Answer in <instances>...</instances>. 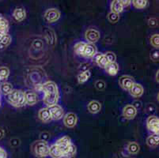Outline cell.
Instances as JSON below:
<instances>
[{
  "instance_id": "obj_1",
  "label": "cell",
  "mask_w": 159,
  "mask_h": 158,
  "mask_svg": "<svg viewBox=\"0 0 159 158\" xmlns=\"http://www.w3.org/2000/svg\"><path fill=\"white\" fill-rule=\"evenodd\" d=\"M40 86H41V90L44 93V104L48 107L57 104L59 98H60L57 85L54 82H47Z\"/></svg>"
},
{
  "instance_id": "obj_2",
  "label": "cell",
  "mask_w": 159,
  "mask_h": 158,
  "mask_svg": "<svg viewBox=\"0 0 159 158\" xmlns=\"http://www.w3.org/2000/svg\"><path fill=\"white\" fill-rule=\"evenodd\" d=\"M7 102L15 108H21L26 104L25 93L21 90L13 89L9 94L6 95Z\"/></svg>"
},
{
  "instance_id": "obj_3",
  "label": "cell",
  "mask_w": 159,
  "mask_h": 158,
  "mask_svg": "<svg viewBox=\"0 0 159 158\" xmlns=\"http://www.w3.org/2000/svg\"><path fill=\"white\" fill-rule=\"evenodd\" d=\"M32 153L37 157L42 158L48 156L49 146L45 140H38L33 143L31 146Z\"/></svg>"
},
{
  "instance_id": "obj_4",
  "label": "cell",
  "mask_w": 159,
  "mask_h": 158,
  "mask_svg": "<svg viewBox=\"0 0 159 158\" xmlns=\"http://www.w3.org/2000/svg\"><path fill=\"white\" fill-rule=\"evenodd\" d=\"M48 110L51 114L52 119L54 120H59L62 119L64 115V111H63V108L60 106L59 104H55L52 106L48 107Z\"/></svg>"
},
{
  "instance_id": "obj_5",
  "label": "cell",
  "mask_w": 159,
  "mask_h": 158,
  "mask_svg": "<svg viewBox=\"0 0 159 158\" xmlns=\"http://www.w3.org/2000/svg\"><path fill=\"white\" fill-rule=\"evenodd\" d=\"M147 128L149 130L154 132L155 134H158L159 132V120L155 115H150L147 120Z\"/></svg>"
},
{
  "instance_id": "obj_6",
  "label": "cell",
  "mask_w": 159,
  "mask_h": 158,
  "mask_svg": "<svg viewBox=\"0 0 159 158\" xmlns=\"http://www.w3.org/2000/svg\"><path fill=\"white\" fill-rule=\"evenodd\" d=\"M60 17V11H58L57 9H48V10H47L46 12L44 13V18H45V20L48 22H55V21H56L57 20H59Z\"/></svg>"
},
{
  "instance_id": "obj_7",
  "label": "cell",
  "mask_w": 159,
  "mask_h": 158,
  "mask_svg": "<svg viewBox=\"0 0 159 158\" xmlns=\"http://www.w3.org/2000/svg\"><path fill=\"white\" fill-rule=\"evenodd\" d=\"M119 83L120 85L122 87L123 89H125V90L129 91L135 82H134L133 78L131 77L128 76V75H124V76H122L120 78Z\"/></svg>"
},
{
  "instance_id": "obj_8",
  "label": "cell",
  "mask_w": 159,
  "mask_h": 158,
  "mask_svg": "<svg viewBox=\"0 0 159 158\" xmlns=\"http://www.w3.org/2000/svg\"><path fill=\"white\" fill-rule=\"evenodd\" d=\"M97 53V47L93 43H86L83 52H82V56L86 58H93Z\"/></svg>"
},
{
  "instance_id": "obj_9",
  "label": "cell",
  "mask_w": 159,
  "mask_h": 158,
  "mask_svg": "<svg viewBox=\"0 0 159 158\" xmlns=\"http://www.w3.org/2000/svg\"><path fill=\"white\" fill-rule=\"evenodd\" d=\"M78 117L77 115H75V113L70 112L67 113L64 116V120H63V123H64L65 126L67 127H74L76 124H77Z\"/></svg>"
},
{
  "instance_id": "obj_10",
  "label": "cell",
  "mask_w": 159,
  "mask_h": 158,
  "mask_svg": "<svg viewBox=\"0 0 159 158\" xmlns=\"http://www.w3.org/2000/svg\"><path fill=\"white\" fill-rule=\"evenodd\" d=\"M100 38V33L94 29H89L86 32V39L89 43H93L98 41Z\"/></svg>"
},
{
  "instance_id": "obj_11",
  "label": "cell",
  "mask_w": 159,
  "mask_h": 158,
  "mask_svg": "<svg viewBox=\"0 0 159 158\" xmlns=\"http://www.w3.org/2000/svg\"><path fill=\"white\" fill-rule=\"evenodd\" d=\"M48 155L52 158H63V152L60 146L56 144H53L49 146Z\"/></svg>"
},
{
  "instance_id": "obj_12",
  "label": "cell",
  "mask_w": 159,
  "mask_h": 158,
  "mask_svg": "<svg viewBox=\"0 0 159 158\" xmlns=\"http://www.w3.org/2000/svg\"><path fill=\"white\" fill-rule=\"evenodd\" d=\"M137 114V110L135 107L131 104H128L127 106L124 107L123 110V115L128 120H132L135 117Z\"/></svg>"
},
{
  "instance_id": "obj_13",
  "label": "cell",
  "mask_w": 159,
  "mask_h": 158,
  "mask_svg": "<svg viewBox=\"0 0 159 158\" xmlns=\"http://www.w3.org/2000/svg\"><path fill=\"white\" fill-rule=\"evenodd\" d=\"M93 62L97 63L100 67L105 68V66L109 63L108 59H107L105 54H100V53H96L93 57Z\"/></svg>"
},
{
  "instance_id": "obj_14",
  "label": "cell",
  "mask_w": 159,
  "mask_h": 158,
  "mask_svg": "<svg viewBox=\"0 0 159 158\" xmlns=\"http://www.w3.org/2000/svg\"><path fill=\"white\" fill-rule=\"evenodd\" d=\"M70 143H71V139H70V138L68 137V136H63V137L58 139L55 144L60 146L62 149V150H63V153H64V151L66 150V148L70 146Z\"/></svg>"
},
{
  "instance_id": "obj_15",
  "label": "cell",
  "mask_w": 159,
  "mask_h": 158,
  "mask_svg": "<svg viewBox=\"0 0 159 158\" xmlns=\"http://www.w3.org/2000/svg\"><path fill=\"white\" fill-rule=\"evenodd\" d=\"M25 93V101L26 104L29 105H34L37 102V94L33 91L27 90Z\"/></svg>"
},
{
  "instance_id": "obj_16",
  "label": "cell",
  "mask_w": 159,
  "mask_h": 158,
  "mask_svg": "<svg viewBox=\"0 0 159 158\" xmlns=\"http://www.w3.org/2000/svg\"><path fill=\"white\" fill-rule=\"evenodd\" d=\"M38 116L40 118V120H41L44 123H49L50 121L52 120L51 116V114H50V111H49L48 108H42L39 111Z\"/></svg>"
},
{
  "instance_id": "obj_17",
  "label": "cell",
  "mask_w": 159,
  "mask_h": 158,
  "mask_svg": "<svg viewBox=\"0 0 159 158\" xmlns=\"http://www.w3.org/2000/svg\"><path fill=\"white\" fill-rule=\"evenodd\" d=\"M130 93L134 97H139L143 93V87L140 84L134 83L131 89H130Z\"/></svg>"
},
{
  "instance_id": "obj_18",
  "label": "cell",
  "mask_w": 159,
  "mask_h": 158,
  "mask_svg": "<svg viewBox=\"0 0 159 158\" xmlns=\"http://www.w3.org/2000/svg\"><path fill=\"white\" fill-rule=\"evenodd\" d=\"M14 19L18 21H21L26 17V13L23 7H17L13 13Z\"/></svg>"
},
{
  "instance_id": "obj_19",
  "label": "cell",
  "mask_w": 159,
  "mask_h": 158,
  "mask_svg": "<svg viewBox=\"0 0 159 158\" xmlns=\"http://www.w3.org/2000/svg\"><path fill=\"white\" fill-rule=\"evenodd\" d=\"M76 153H77V148L73 143H70V146L66 148V150L63 153V157L64 158H74L76 156Z\"/></svg>"
},
{
  "instance_id": "obj_20",
  "label": "cell",
  "mask_w": 159,
  "mask_h": 158,
  "mask_svg": "<svg viewBox=\"0 0 159 158\" xmlns=\"http://www.w3.org/2000/svg\"><path fill=\"white\" fill-rule=\"evenodd\" d=\"M88 111L90 113H93V114H96V113L99 112L101 111V108H102V105L98 101H93L89 103L88 104Z\"/></svg>"
},
{
  "instance_id": "obj_21",
  "label": "cell",
  "mask_w": 159,
  "mask_h": 158,
  "mask_svg": "<svg viewBox=\"0 0 159 158\" xmlns=\"http://www.w3.org/2000/svg\"><path fill=\"white\" fill-rule=\"evenodd\" d=\"M105 69L108 74L112 75V76H114V75H116L117 73H118V70H119V66H118V64H117V63L115 62V63H108V64L105 66Z\"/></svg>"
},
{
  "instance_id": "obj_22",
  "label": "cell",
  "mask_w": 159,
  "mask_h": 158,
  "mask_svg": "<svg viewBox=\"0 0 159 158\" xmlns=\"http://www.w3.org/2000/svg\"><path fill=\"white\" fill-rule=\"evenodd\" d=\"M111 10H112V12L115 14H119L120 13L122 12L124 7L121 4L120 0H114L111 4Z\"/></svg>"
},
{
  "instance_id": "obj_23",
  "label": "cell",
  "mask_w": 159,
  "mask_h": 158,
  "mask_svg": "<svg viewBox=\"0 0 159 158\" xmlns=\"http://www.w3.org/2000/svg\"><path fill=\"white\" fill-rule=\"evenodd\" d=\"M159 138L158 134H152V135L149 136L147 139V144L150 147H156L158 146Z\"/></svg>"
},
{
  "instance_id": "obj_24",
  "label": "cell",
  "mask_w": 159,
  "mask_h": 158,
  "mask_svg": "<svg viewBox=\"0 0 159 158\" xmlns=\"http://www.w3.org/2000/svg\"><path fill=\"white\" fill-rule=\"evenodd\" d=\"M46 33V39L48 40V43L51 45L54 46L56 44V35H55L54 32L51 29H47L45 31Z\"/></svg>"
},
{
  "instance_id": "obj_25",
  "label": "cell",
  "mask_w": 159,
  "mask_h": 158,
  "mask_svg": "<svg viewBox=\"0 0 159 158\" xmlns=\"http://www.w3.org/2000/svg\"><path fill=\"white\" fill-rule=\"evenodd\" d=\"M9 30V23L5 17L0 16V32L1 33H7Z\"/></svg>"
},
{
  "instance_id": "obj_26",
  "label": "cell",
  "mask_w": 159,
  "mask_h": 158,
  "mask_svg": "<svg viewBox=\"0 0 159 158\" xmlns=\"http://www.w3.org/2000/svg\"><path fill=\"white\" fill-rule=\"evenodd\" d=\"M13 90V86L9 82H3L0 85V92L3 93L4 95L9 94Z\"/></svg>"
},
{
  "instance_id": "obj_27",
  "label": "cell",
  "mask_w": 159,
  "mask_h": 158,
  "mask_svg": "<svg viewBox=\"0 0 159 158\" xmlns=\"http://www.w3.org/2000/svg\"><path fill=\"white\" fill-rule=\"evenodd\" d=\"M10 74L9 69L6 66L0 67V82H3L7 79Z\"/></svg>"
},
{
  "instance_id": "obj_28",
  "label": "cell",
  "mask_w": 159,
  "mask_h": 158,
  "mask_svg": "<svg viewBox=\"0 0 159 158\" xmlns=\"http://www.w3.org/2000/svg\"><path fill=\"white\" fill-rule=\"evenodd\" d=\"M89 77H90V72L89 70H86L78 75V81L79 83H84L89 79Z\"/></svg>"
},
{
  "instance_id": "obj_29",
  "label": "cell",
  "mask_w": 159,
  "mask_h": 158,
  "mask_svg": "<svg viewBox=\"0 0 159 158\" xmlns=\"http://www.w3.org/2000/svg\"><path fill=\"white\" fill-rule=\"evenodd\" d=\"M128 150L130 153L135 154L139 151V146L136 142H130L128 146Z\"/></svg>"
},
{
  "instance_id": "obj_30",
  "label": "cell",
  "mask_w": 159,
  "mask_h": 158,
  "mask_svg": "<svg viewBox=\"0 0 159 158\" xmlns=\"http://www.w3.org/2000/svg\"><path fill=\"white\" fill-rule=\"evenodd\" d=\"M132 3L135 8L143 9L147 7L148 2L147 0H134V1H132Z\"/></svg>"
},
{
  "instance_id": "obj_31",
  "label": "cell",
  "mask_w": 159,
  "mask_h": 158,
  "mask_svg": "<svg viewBox=\"0 0 159 158\" xmlns=\"http://www.w3.org/2000/svg\"><path fill=\"white\" fill-rule=\"evenodd\" d=\"M11 37L10 36L8 33H6L4 35V37H2V40L0 41V47H4L8 46L11 43Z\"/></svg>"
},
{
  "instance_id": "obj_32",
  "label": "cell",
  "mask_w": 159,
  "mask_h": 158,
  "mask_svg": "<svg viewBox=\"0 0 159 158\" xmlns=\"http://www.w3.org/2000/svg\"><path fill=\"white\" fill-rule=\"evenodd\" d=\"M85 45H86V43H84V42H79V43H76L75 46V53L79 55V56H82Z\"/></svg>"
},
{
  "instance_id": "obj_33",
  "label": "cell",
  "mask_w": 159,
  "mask_h": 158,
  "mask_svg": "<svg viewBox=\"0 0 159 158\" xmlns=\"http://www.w3.org/2000/svg\"><path fill=\"white\" fill-rule=\"evenodd\" d=\"M108 18L109 20V21L112 23H116L117 21H119L120 16L118 14H115V13H109L108 15Z\"/></svg>"
},
{
  "instance_id": "obj_34",
  "label": "cell",
  "mask_w": 159,
  "mask_h": 158,
  "mask_svg": "<svg viewBox=\"0 0 159 158\" xmlns=\"http://www.w3.org/2000/svg\"><path fill=\"white\" fill-rule=\"evenodd\" d=\"M150 43L154 46V47H159V35L158 34H154L153 35L151 38H150Z\"/></svg>"
},
{
  "instance_id": "obj_35",
  "label": "cell",
  "mask_w": 159,
  "mask_h": 158,
  "mask_svg": "<svg viewBox=\"0 0 159 158\" xmlns=\"http://www.w3.org/2000/svg\"><path fill=\"white\" fill-rule=\"evenodd\" d=\"M105 56H106L109 63H115L116 57V55L114 53H112V52H107V53H105Z\"/></svg>"
},
{
  "instance_id": "obj_36",
  "label": "cell",
  "mask_w": 159,
  "mask_h": 158,
  "mask_svg": "<svg viewBox=\"0 0 159 158\" xmlns=\"http://www.w3.org/2000/svg\"><path fill=\"white\" fill-rule=\"evenodd\" d=\"M159 58V52L158 50H154L150 52V59H152L154 62H157L158 61Z\"/></svg>"
},
{
  "instance_id": "obj_37",
  "label": "cell",
  "mask_w": 159,
  "mask_h": 158,
  "mask_svg": "<svg viewBox=\"0 0 159 158\" xmlns=\"http://www.w3.org/2000/svg\"><path fill=\"white\" fill-rule=\"evenodd\" d=\"M95 86H96L98 90H103L105 88V83L103 81H98L95 83Z\"/></svg>"
},
{
  "instance_id": "obj_38",
  "label": "cell",
  "mask_w": 159,
  "mask_h": 158,
  "mask_svg": "<svg viewBox=\"0 0 159 158\" xmlns=\"http://www.w3.org/2000/svg\"><path fill=\"white\" fill-rule=\"evenodd\" d=\"M148 24L150 27H152V28L157 27L158 25V22H157V20L156 18H150V19H149Z\"/></svg>"
},
{
  "instance_id": "obj_39",
  "label": "cell",
  "mask_w": 159,
  "mask_h": 158,
  "mask_svg": "<svg viewBox=\"0 0 159 158\" xmlns=\"http://www.w3.org/2000/svg\"><path fill=\"white\" fill-rule=\"evenodd\" d=\"M33 46L34 47H35V48L40 49V48H41V47H42L43 43H42V41H40V40H34V42H33Z\"/></svg>"
},
{
  "instance_id": "obj_40",
  "label": "cell",
  "mask_w": 159,
  "mask_h": 158,
  "mask_svg": "<svg viewBox=\"0 0 159 158\" xmlns=\"http://www.w3.org/2000/svg\"><path fill=\"white\" fill-rule=\"evenodd\" d=\"M0 158H7V153L0 146Z\"/></svg>"
},
{
  "instance_id": "obj_41",
  "label": "cell",
  "mask_w": 159,
  "mask_h": 158,
  "mask_svg": "<svg viewBox=\"0 0 159 158\" xmlns=\"http://www.w3.org/2000/svg\"><path fill=\"white\" fill-rule=\"evenodd\" d=\"M120 2H121V4H122V6L123 7H124V8L125 7H128V6L130 5V4H131V1H129V0H120Z\"/></svg>"
},
{
  "instance_id": "obj_42",
  "label": "cell",
  "mask_w": 159,
  "mask_h": 158,
  "mask_svg": "<svg viewBox=\"0 0 159 158\" xmlns=\"http://www.w3.org/2000/svg\"><path fill=\"white\" fill-rule=\"evenodd\" d=\"M4 137V130L2 128H0V139H2Z\"/></svg>"
},
{
  "instance_id": "obj_43",
  "label": "cell",
  "mask_w": 159,
  "mask_h": 158,
  "mask_svg": "<svg viewBox=\"0 0 159 158\" xmlns=\"http://www.w3.org/2000/svg\"><path fill=\"white\" fill-rule=\"evenodd\" d=\"M5 34H6L5 33H1V32H0V41L2 40V37H4V35H5Z\"/></svg>"
},
{
  "instance_id": "obj_44",
  "label": "cell",
  "mask_w": 159,
  "mask_h": 158,
  "mask_svg": "<svg viewBox=\"0 0 159 158\" xmlns=\"http://www.w3.org/2000/svg\"><path fill=\"white\" fill-rule=\"evenodd\" d=\"M0 105H1V94H0Z\"/></svg>"
},
{
  "instance_id": "obj_45",
  "label": "cell",
  "mask_w": 159,
  "mask_h": 158,
  "mask_svg": "<svg viewBox=\"0 0 159 158\" xmlns=\"http://www.w3.org/2000/svg\"><path fill=\"white\" fill-rule=\"evenodd\" d=\"M0 16H1V14H0Z\"/></svg>"
}]
</instances>
